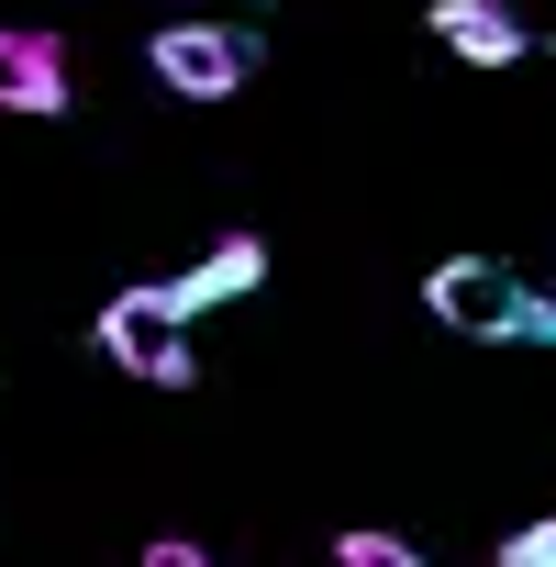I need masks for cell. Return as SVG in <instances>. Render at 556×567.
Returning <instances> with one entry per match:
<instances>
[{
  "mask_svg": "<svg viewBox=\"0 0 556 567\" xmlns=\"http://www.w3.org/2000/svg\"><path fill=\"white\" fill-rule=\"evenodd\" d=\"M423 312H434L456 346H523L534 290H523L501 256H434V267H423Z\"/></svg>",
  "mask_w": 556,
  "mask_h": 567,
  "instance_id": "6da1fadb",
  "label": "cell"
},
{
  "mask_svg": "<svg viewBox=\"0 0 556 567\" xmlns=\"http://www.w3.org/2000/svg\"><path fill=\"white\" fill-rule=\"evenodd\" d=\"M90 346H101L112 368H134L145 390H189V379H200V357H189V312H178L167 290H123V301H101Z\"/></svg>",
  "mask_w": 556,
  "mask_h": 567,
  "instance_id": "7a4b0ae2",
  "label": "cell"
},
{
  "mask_svg": "<svg viewBox=\"0 0 556 567\" xmlns=\"http://www.w3.org/2000/svg\"><path fill=\"white\" fill-rule=\"evenodd\" d=\"M145 68L178 90V101H234L256 79V23H167L145 45Z\"/></svg>",
  "mask_w": 556,
  "mask_h": 567,
  "instance_id": "3957f363",
  "label": "cell"
},
{
  "mask_svg": "<svg viewBox=\"0 0 556 567\" xmlns=\"http://www.w3.org/2000/svg\"><path fill=\"white\" fill-rule=\"evenodd\" d=\"M423 34H434V45H456L467 68H523V56H534V23L512 12V0H434Z\"/></svg>",
  "mask_w": 556,
  "mask_h": 567,
  "instance_id": "277c9868",
  "label": "cell"
},
{
  "mask_svg": "<svg viewBox=\"0 0 556 567\" xmlns=\"http://www.w3.org/2000/svg\"><path fill=\"white\" fill-rule=\"evenodd\" d=\"M0 112H34V123L68 112V45H56V34L0 23Z\"/></svg>",
  "mask_w": 556,
  "mask_h": 567,
  "instance_id": "5b68a950",
  "label": "cell"
},
{
  "mask_svg": "<svg viewBox=\"0 0 556 567\" xmlns=\"http://www.w3.org/2000/svg\"><path fill=\"white\" fill-rule=\"evenodd\" d=\"M256 278H267V245H256V234H223V245H212V256H200L189 278H167V301H178V312L200 323V312H223V301H245Z\"/></svg>",
  "mask_w": 556,
  "mask_h": 567,
  "instance_id": "8992f818",
  "label": "cell"
},
{
  "mask_svg": "<svg viewBox=\"0 0 556 567\" xmlns=\"http://www.w3.org/2000/svg\"><path fill=\"white\" fill-rule=\"evenodd\" d=\"M334 567H423V545L390 534V523H346V534H334Z\"/></svg>",
  "mask_w": 556,
  "mask_h": 567,
  "instance_id": "52a82bcc",
  "label": "cell"
},
{
  "mask_svg": "<svg viewBox=\"0 0 556 567\" xmlns=\"http://www.w3.org/2000/svg\"><path fill=\"white\" fill-rule=\"evenodd\" d=\"M501 567H556V512L545 523H512L501 534Z\"/></svg>",
  "mask_w": 556,
  "mask_h": 567,
  "instance_id": "ba28073f",
  "label": "cell"
},
{
  "mask_svg": "<svg viewBox=\"0 0 556 567\" xmlns=\"http://www.w3.org/2000/svg\"><path fill=\"white\" fill-rule=\"evenodd\" d=\"M134 567H212V545H189V534H156Z\"/></svg>",
  "mask_w": 556,
  "mask_h": 567,
  "instance_id": "9c48e42d",
  "label": "cell"
},
{
  "mask_svg": "<svg viewBox=\"0 0 556 567\" xmlns=\"http://www.w3.org/2000/svg\"><path fill=\"white\" fill-rule=\"evenodd\" d=\"M523 346H556V290H534V323H523Z\"/></svg>",
  "mask_w": 556,
  "mask_h": 567,
  "instance_id": "30bf717a",
  "label": "cell"
}]
</instances>
